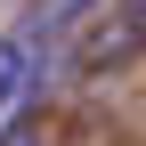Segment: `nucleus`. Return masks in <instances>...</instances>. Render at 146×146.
Returning a JSON list of instances; mask_svg holds the SVG:
<instances>
[{"instance_id":"1","label":"nucleus","mask_w":146,"mask_h":146,"mask_svg":"<svg viewBox=\"0 0 146 146\" xmlns=\"http://www.w3.org/2000/svg\"><path fill=\"white\" fill-rule=\"evenodd\" d=\"M41 73H49V49L33 41V33H0V138H8L16 122H33Z\"/></svg>"},{"instance_id":"2","label":"nucleus","mask_w":146,"mask_h":146,"mask_svg":"<svg viewBox=\"0 0 146 146\" xmlns=\"http://www.w3.org/2000/svg\"><path fill=\"white\" fill-rule=\"evenodd\" d=\"M98 8H106V0H33V16H25V25H16V33H33V41H41V49H57L65 33H81V25H89V16H98Z\"/></svg>"},{"instance_id":"3","label":"nucleus","mask_w":146,"mask_h":146,"mask_svg":"<svg viewBox=\"0 0 146 146\" xmlns=\"http://www.w3.org/2000/svg\"><path fill=\"white\" fill-rule=\"evenodd\" d=\"M114 33H122V41H130V49L146 41V0H122V25H114Z\"/></svg>"},{"instance_id":"4","label":"nucleus","mask_w":146,"mask_h":146,"mask_svg":"<svg viewBox=\"0 0 146 146\" xmlns=\"http://www.w3.org/2000/svg\"><path fill=\"white\" fill-rule=\"evenodd\" d=\"M0 146H41V130H33V122H16V130L0 138Z\"/></svg>"}]
</instances>
